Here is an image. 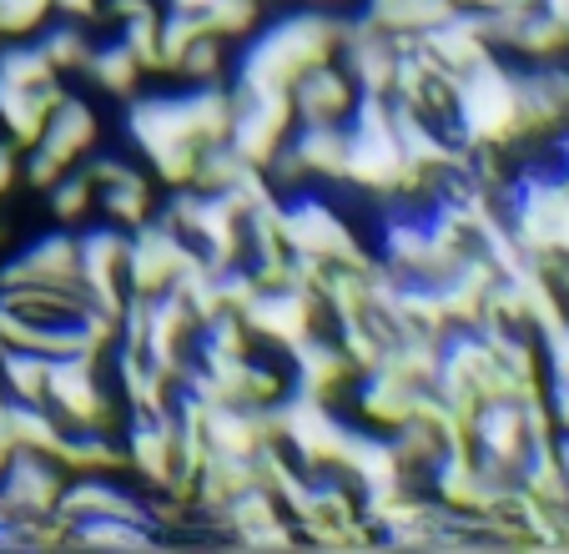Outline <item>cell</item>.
I'll return each mask as SVG.
<instances>
[{
  "label": "cell",
  "mask_w": 569,
  "mask_h": 554,
  "mask_svg": "<svg viewBox=\"0 0 569 554\" xmlns=\"http://www.w3.org/2000/svg\"><path fill=\"white\" fill-rule=\"evenodd\" d=\"M338 36H343V11H322V6H298L288 16H272L268 26L248 36L237 56L232 86L242 91H288L308 66L338 61Z\"/></svg>",
  "instance_id": "cell-1"
},
{
  "label": "cell",
  "mask_w": 569,
  "mask_h": 554,
  "mask_svg": "<svg viewBox=\"0 0 569 554\" xmlns=\"http://www.w3.org/2000/svg\"><path fill=\"white\" fill-rule=\"evenodd\" d=\"M46 404L66 428H117L121 408L101 384L97 358H51L46 368Z\"/></svg>",
  "instance_id": "cell-2"
},
{
  "label": "cell",
  "mask_w": 569,
  "mask_h": 554,
  "mask_svg": "<svg viewBox=\"0 0 569 554\" xmlns=\"http://www.w3.org/2000/svg\"><path fill=\"white\" fill-rule=\"evenodd\" d=\"M242 323H248V333L262 348L288 353L292 343H302L308 333L322 328V303L312 293L292 288V283H272V288H258V298L242 308Z\"/></svg>",
  "instance_id": "cell-3"
},
{
  "label": "cell",
  "mask_w": 569,
  "mask_h": 554,
  "mask_svg": "<svg viewBox=\"0 0 569 554\" xmlns=\"http://www.w3.org/2000/svg\"><path fill=\"white\" fill-rule=\"evenodd\" d=\"M232 91V121H227V141H232L252 167H268V157L288 141L292 131V101L288 91H242V86H227Z\"/></svg>",
  "instance_id": "cell-4"
},
{
  "label": "cell",
  "mask_w": 569,
  "mask_h": 554,
  "mask_svg": "<svg viewBox=\"0 0 569 554\" xmlns=\"http://www.w3.org/2000/svg\"><path fill=\"white\" fill-rule=\"evenodd\" d=\"M76 263H81V293L97 308L121 313L127 303V227L97 222L87 233H76Z\"/></svg>",
  "instance_id": "cell-5"
},
{
  "label": "cell",
  "mask_w": 569,
  "mask_h": 554,
  "mask_svg": "<svg viewBox=\"0 0 569 554\" xmlns=\"http://www.w3.org/2000/svg\"><path fill=\"white\" fill-rule=\"evenodd\" d=\"M61 484H66L61 458L41 454V448H11V458L0 464V499H6V514H11V520L56 514Z\"/></svg>",
  "instance_id": "cell-6"
},
{
  "label": "cell",
  "mask_w": 569,
  "mask_h": 554,
  "mask_svg": "<svg viewBox=\"0 0 569 554\" xmlns=\"http://www.w3.org/2000/svg\"><path fill=\"white\" fill-rule=\"evenodd\" d=\"M187 253H192V247L161 222L157 212H151L147 222L127 227V288L131 293L172 288V277H177V267L187 263Z\"/></svg>",
  "instance_id": "cell-7"
},
{
  "label": "cell",
  "mask_w": 569,
  "mask_h": 554,
  "mask_svg": "<svg viewBox=\"0 0 569 554\" xmlns=\"http://www.w3.org/2000/svg\"><path fill=\"white\" fill-rule=\"evenodd\" d=\"M0 288H81L76 233H46L0 267Z\"/></svg>",
  "instance_id": "cell-8"
},
{
  "label": "cell",
  "mask_w": 569,
  "mask_h": 554,
  "mask_svg": "<svg viewBox=\"0 0 569 554\" xmlns=\"http://www.w3.org/2000/svg\"><path fill=\"white\" fill-rule=\"evenodd\" d=\"M353 378L358 374H353V363H348L343 343L328 328L308 333L302 343L288 348V388H298V394H312V398H328V404H333Z\"/></svg>",
  "instance_id": "cell-9"
},
{
  "label": "cell",
  "mask_w": 569,
  "mask_h": 554,
  "mask_svg": "<svg viewBox=\"0 0 569 554\" xmlns=\"http://www.w3.org/2000/svg\"><path fill=\"white\" fill-rule=\"evenodd\" d=\"M288 101H292V121H348L358 86L338 61H318L288 86Z\"/></svg>",
  "instance_id": "cell-10"
},
{
  "label": "cell",
  "mask_w": 569,
  "mask_h": 554,
  "mask_svg": "<svg viewBox=\"0 0 569 554\" xmlns=\"http://www.w3.org/2000/svg\"><path fill=\"white\" fill-rule=\"evenodd\" d=\"M31 147H46L61 167H81V157L97 151V111H91L81 97L66 91V97L51 107V117H46L41 137H36Z\"/></svg>",
  "instance_id": "cell-11"
},
{
  "label": "cell",
  "mask_w": 569,
  "mask_h": 554,
  "mask_svg": "<svg viewBox=\"0 0 569 554\" xmlns=\"http://www.w3.org/2000/svg\"><path fill=\"white\" fill-rule=\"evenodd\" d=\"M288 147L298 151L308 181H343L348 161V121H292Z\"/></svg>",
  "instance_id": "cell-12"
},
{
  "label": "cell",
  "mask_w": 569,
  "mask_h": 554,
  "mask_svg": "<svg viewBox=\"0 0 569 554\" xmlns=\"http://www.w3.org/2000/svg\"><path fill=\"white\" fill-rule=\"evenodd\" d=\"M353 384H358V408H363V418L373 428H393V424H403V418H413V404H419V394H423L409 378H398L393 368H368Z\"/></svg>",
  "instance_id": "cell-13"
},
{
  "label": "cell",
  "mask_w": 569,
  "mask_h": 554,
  "mask_svg": "<svg viewBox=\"0 0 569 554\" xmlns=\"http://www.w3.org/2000/svg\"><path fill=\"white\" fill-rule=\"evenodd\" d=\"M61 97H66L61 81L36 86V91H26V86H0V127H6V141H16V147L26 151L41 137L46 117H51V107Z\"/></svg>",
  "instance_id": "cell-14"
},
{
  "label": "cell",
  "mask_w": 569,
  "mask_h": 554,
  "mask_svg": "<svg viewBox=\"0 0 569 554\" xmlns=\"http://www.w3.org/2000/svg\"><path fill=\"white\" fill-rule=\"evenodd\" d=\"M66 474H117L127 469V448L117 428H66L56 444Z\"/></svg>",
  "instance_id": "cell-15"
},
{
  "label": "cell",
  "mask_w": 569,
  "mask_h": 554,
  "mask_svg": "<svg viewBox=\"0 0 569 554\" xmlns=\"http://www.w3.org/2000/svg\"><path fill=\"white\" fill-rule=\"evenodd\" d=\"M0 428L11 438V448H41V454H56L66 424L56 418L51 404H31V398H11L0 394Z\"/></svg>",
  "instance_id": "cell-16"
},
{
  "label": "cell",
  "mask_w": 569,
  "mask_h": 554,
  "mask_svg": "<svg viewBox=\"0 0 569 554\" xmlns=\"http://www.w3.org/2000/svg\"><path fill=\"white\" fill-rule=\"evenodd\" d=\"M66 544H87V550H157L161 534L147 530V524H131V520H71L66 524Z\"/></svg>",
  "instance_id": "cell-17"
},
{
  "label": "cell",
  "mask_w": 569,
  "mask_h": 554,
  "mask_svg": "<svg viewBox=\"0 0 569 554\" xmlns=\"http://www.w3.org/2000/svg\"><path fill=\"white\" fill-rule=\"evenodd\" d=\"M87 76L107 91V97H137L141 86V61L121 46V36H111V41H97L91 46V61H87Z\"/></svg>",
  "instance_id": "cell-18"
},
{
  "label": "cell",
  "mask_w": 569,
  "mask_h": 554,
  "mask_svg": "<svg viewBox=\"0 0 569 554\" xmlns=\"http://www.w3.org/2000/svg\"><path fill=\"white\" fill-rule=\"evenodd\" d=\"M51 81H61V76H56V66L36 46V36H6V46H0V86L36 91V86H51Z\"/></svg>",
  "instance_id": "cell-19"
},
{
  "label": "cell",
  "mask_w": 569,
  "mask_h": 554,
  "mask_svg": "<svg viewBox=\"0 0 569 554\" xmlns=\"http://www.w3.org/2000/svg\"><path fill=\"white\" fill-rule=\"evenodd\" d=\"M36 46L46 51V61L56 66V76H71V71H87V61H91V31H87V21H56V26H46V31H36Z\"/></svg>",
  "instance_id": "cell-20"
},
{
  "label": "cell",
  "mask_w": 569,
  "mask_h": 554,
  "mask_svg": "<svg viewBox=\"0 0 569 554\" xmlns=\"http://www.w3.org/2000/svg\"><path fill=\"white\" fill-rule=\"evenodd\" d=\"M97 202H101V212H107V222H117V227H137L157 212V192H151V181L141 177V171H127L121 181L101 187Z\"/></svg>",
  "instance_id": "cell-21"
},
{
  "label": "cell",
  "mask_w": 569,
  "mask_h": 554,
  "mask_svg": "<svg viewBox=\"0 0 569 554\" xmlns=\"http://www.w3.org/2000/svg\"><path fill=\"white\" fill-rule=\"evenodd\" d=\"M46 368H51V358H46V353L6 348V343H0V394L46 404Z\"/></svg>",
  "instance_id": "cell-22"
},
{
  "label": "cell",
  "mask_w": 569,
  "mask_h": 554,
  "mask_svg": "<svg viewBox=\"0 0 569 554\" xmlns=\"http://www.w3.org/2000/svg\"><path fill=\"white\" fill-rule=\"evenodd\" d=\"M262 26V0H207L202 31L217 41H248Z\"/></svg>",
  "instance_id": "cell-23"
},
{
  "label": "cell",
  "mask_w": 569,
  "mask_h": 554,
  "mask_svg": "<svg viewBox=\"0 0 569 554\" xmlns=\"http://www.w3.org/2000/svg\"><path fill=\"white\" fill-rule=\"evenodd\" d=\"M117 36L131 56L141 61V71H161V6H141L127 21H117Z\"/></svg>",
  "instance_id": "cell-24"
},
{
  "label": "cell",
  "mask_w": 569,
  "mask_h": 554,
  "mask_svg": "<svg viewBox=\"0 0 569 554\" xmlns=\"http://www.w3.org/2000/svg\"><path fill=\"white\" fill-rule=\"evenodd\" d=\"M46 202H51V217L61 227H76V222H87V212L97 207V187H91L87 177H81V167L61 171V177L46 187Z\"/></svg>",
  "instance_id": "cell-25"
},
{
  "label": "cell",
  "mask_w": 569,
  "mask_h": 554,
  "mask_svg": "<svg viewBox=\"0 0 569 554\" xmlns=\"http://www.w3.org/2000/svg\"><path fill=\"white\" fill-rule=\"evenodd\" d=\"M197 36H207V31H202V16H192V11H167V6H161V71H172V66L182 61L187 46H192Z\"/></svg>",
  "instance_id": "cell-26"
},
{
  "label": "cell",
  "mask_w": 569,
  "mask_h": 554,
  "mask_svg": "<svg viewBox=\"0 0 569 554\" xmlns=\"http://www.w3.org/2000/svg\"><path fill=\"white\" fill-rule=\"evenodd\" d=\"M182 81L202 86V81H222V41L217 36H197L192 46H187V56L172 66Z\"/></svg>",
  "instance_id": "cell-27"
},
{
  "label": "cell",
  "mask_w": 569,
  "mask_h": 554,
  "mask_svg": "<svg viewBox=\"0 0 569 554\" xmlns=\"http://www.w3.org/2000/svg\"><path fill=\"white\" fill-rule=\"evenodd\" d=\"M539 374H545V384H569V318L539 333Z\"/></svg>",
  "instance_id": "cell-28"
},
{
  "label": "cell",
  "mask_w": 569,
  "mask_h": 554,
  "mask_svg": "<svg viewBox=\"0 0 569 554\" xmlns=\"http://www.w3.org/2000/svg\"><path fill=\"white\" fill-rule=\"evenodd\" d=\"M51 16V0H0V36H36Z\"/></svg>",
  "instance_id": "cell-29"
},
{
  "label": "cell",
  "mask_w": 569,
  "mask_h": 554,
  "mask_svg": "<svg viewBox=\"0 0 569 554\" xmlns=\"http://www.w3.org/2000/svg\"><path fill=\"white\" fill-rule=\"evenodd\" d=\"M61 171H71V167H61V161H56L46 147H26V167H21V181H26V187L46 192V187H51Z\"/></svg>",
  "instance_id": "cell-30"
},
{
  "label": "cell",
  "mask_w": 569,
  "mask_h": 554,
  "mask_svg": "<svg viewBox=\"0 0 569 554\" xmlns=\"http://www.w3.org/2000/svg\"><path fill=\"white\" fill-rule=\"evenodd\" d=\"M16 151H21L16 141H0V197H6L16 181H21V161H16Z\"/></svg>",
  "instance_id": "cell-31"
},
{
  "label": "cell",
  "mask_w": 569,
  "mask_h": 554,
  "mask_svg": "<svg viewBox=\"0 0 569 554\" xmlns=\"http://www.w3.org/2000/svg\"><path fill=\"white\" fill-rule=\"evenodd\" d=\"M51 11H61V16H71V21H97L101 16V0H51Z\"/></svg>",
  "instance_id": "cell-32"
},
{
  "label": "cell",
  "mask_w": 569,
  "mask_h": 554,
  "mask_svg": "<svg viewBox=\"0 0 569 554\" xmlns=\"http://www.w3.org/2000/svg\"><path fill=\"white\" fill-rule=\"evenodd\" d=\"M167 11H192V16H202L207 11V0H161Z\"/></svg>",
  "instance_id": "cell-33"
},
{
  "label": "cell",
  "mask_w": 569,
  "mask_h": 554,
  "mask_svg": "<svg viewBox=\"0 0 569 554\" xmlns=\"http://www.w3.org/2000/svg\"><path fill=\"white\" fill-rule=\"evenodd\" d=\"M0 520H11V514H6V499H0Z\"/></svg>",
  "instance_id": "cell-34"
},
{
  "label": "cell",
  "mask_w": 569,
  "mask_h": 554,
  "mask_svg": "<svg viewBox=\"0 0 569 554\" xmlns=\"http://www.w3.org/2000/svg\"><path fill=\"white\" fill-rule=\"evenodd\" d=\"M565 31H569V16H565Z\"/></svg>",
  "instance_id": "cell-35"
}]
</instances>
